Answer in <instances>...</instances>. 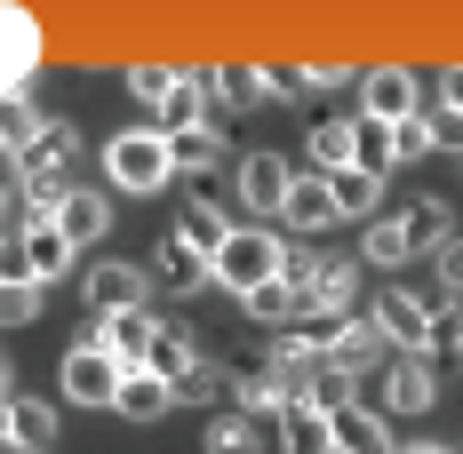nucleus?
Here are the masks:
<instances>
[{"label": "nucleus", "mask_w": 463, "mask_h": 454, "mask_svg": "<svg viewBox=\"0 0 463 454\" xmlns=\"http://www.w3.org/2000/svg\"><path fill=\"white\" fill-rule=\"evenodd\" d=\"M279 272H288V239H272V224L232 231L224 247H216V264H208V279H216V287H232L240 303H248L256 287H272Z\"/></svg>", "instance_id": "1"}, {"label": "nucleus", "mask_w": 463, "mask_h": 454, "mask_svg": "<svg viewBox=\"0 0 463 454\" xmlns=\"http://www.w3.org/2000/svg\"><path fill=\"white\" fill-rule=\"evenodd\" d=\"M104 176H112V191H128V199L168 191V176H176L168 136H160V128H128V136H112V144H104Z\"/></svg>", "instance_id": "2"}, {"label": "nucleus", "mask_w": 463, "mask_h": 454, "mask_svg": "<svg viewBox=\"0 0 463 454\" xmlns=\"http://www.w3.org/2000/svg\"><path fill=\"white\" fill-rule=\"evenodd\" d=\"M288 287L304 295V311L312 319H344V303H352V287H360V264L352 255H304V247H288Z\"/></svg>", "instance_id": "3"}, {"label": "nucleus", "mask_w": 463, "mask_h": 454, "mask_svg": "<svg viewBox=\"0 0 463 454\" xmlns=\"http://www.w3.org/2000/svg\"><path fill=\"white\" fill-rule=\"evenodd\" d=\"M56 391H64L72 407H112V399H120V366L104 359L96 343H72L64 366H56Z\"/></svg>", "instance_id": "4"}, {"label": "nucleus", "mask_w": 463, "mask_h": 454, "mask_svg": "<svg viewBox=\"0 0 463 454\" xmlns=\"http://www.w3.org/2000/svg\"><path fill=\"white\" fill-rule=\"evenodd\" d=\"M288 183H296V168H288L279 152H248V160H240V176H232V191H240V208H248V216H264V224H272L279 208H288Z\"/></svg>", "instance_id": "5"}, {"label": "nucleus", "mask_w": 463, "mask_h": 454, "mask_svg": "<svg viewBox=\"0 0 463 454\" xmlns=\"http://www.w3.org/2000/svg\"><path fill=\"white\" fill-rule=\"evenodd\" d=\"M152 335H160V319H152V311H120V319H96L80 343H96L120 375H137V366L152 359Z\"/></svg>", "instance_id": "6"}, {"label": "nucleus", "mask_w": 463, "mask_h": 454, "mask_svg": "<svg viewBox=\"0 0 463 454\" xmlns=\"http://www.w3.org/2000/svg\"><path fill=\"white\" fill-rule=\"evenodd\" d=\"M360 104H368L375 128L416 120V72H408V64H375V72H360Z\"/></svg>", "instance_id": "7"}, {"label": "nucleus", "mask_w": 463, "mask_h": 454, "mask_svg": "<svg viewBox=\"0 0 463 454\" xmlns=\"http://www.w3.org/2000/svg\"><path fill=\"white\" fill-rule=\"evenodd\" d=\"M368 319L383 327V343H392V351H416V359H423V335H431V295H416V287H392Z\"/></svg>", "instance_id": "8"}, {"label": "nucleus", "mask_w": 463, "mask_h": 454, "mask_svg": "<svg viewBox=\"0 0 463 454\" xmlns=\"http://www.w3.org/2000/svg\"><path fill=\"white\" fill-rule=\"evenodd\" d=\"M375 375H383V407L392 414H423L439 399V375H431V359H416V351H392Z\"/></svg>", "instance_id": "9"}, {"label": "nucleus", "mask_w": 463, "mask_h": 454, "mask_svg": "<svg viewBox=\"0 0 463 454\" xmlns=\"http://www.w3.org/2000/svg\"><path fill=\"white\" fill-rule=\"evenodd\" d=\"M16 160H24V183H72V160H80V136H72L64 120H48V128H41L33 144H24Z\"/></svg>", "instance_id": "10"}, {"label": "nucleus", "mask_w": 463, "mask_h": 454, "mask_svg": "<svg viewBox=\"0 0 463 454\" xmlns=\"http://www.w3.org/2000/svg\"><path fill=\"white\" fill-rule=\"evenodd\" d=\"M200 104H216V72H176V96L160 104V136H184V128H208V112Z\"/></svg>", "instance_id": "11"}, {"label": "nucleus", "mask_w": 463, "mask_h": 454, "mask_svg": "<svg viewBox=\"0 0 463 454\" xmlns=\"http://www.w3.org/2000/svg\"><path fill=\"white\" fill-rule=\"evenodd\" d=\"M89 303H96V319L144 311V272H137V264H96V272H89Z\"/></svg>", "instance_id": "12"}, {"label": "nucleus", "mask_w": 463, "mask_h": 454, "mask_svg": "<svg viewBox=\"0 0 463 454\" xmlns=\"http://www.w3.org/2000/svg\"><path fill=\"white\" fill-rule=\"evenodd\" d=\"M400 239H408V255H439V247L456 239L448 199H408V208H400Z\"/></svg>", "instance_id": "13"}, {"label": "nucleus", "mask_w": 463, "mask_h": 454, "mask_svg": "<svg viewBox=\"0 0 463 454\" xmlns=\"http://www.w3.org/2000/svg\"><path fill=\"white\" fill-rule=\"evenodd\" d=\"M279 224L304 231V239L335 224V191H327V176H296V183H288V208H279Z\"/></svg>", "instance_id": "14"}, {"label": "nucleus", "mask_w": 463, "mask_h": 454, "mask_svg": "<svg viewBox=\"0 0 463 454\" xmlns=\"http://www.w3.org/2000/svg\"><path fill=\"white\" fill-rule=\"evenodd\" d=\"M176 239H184V247H200V255L216 264V247L232 239V216L216 208V199H208V191H192V199H184V216H176Z\"/></svg>", "instance_id": "15"}, {"label": "nucleus", "mask_w": 463, "mask_h": 454, "mask_svg": "<svg viewBox=\"0 0 463 454\" xmlns=\"http://www.w3.org/2000/svg\"><path fill=\"white\" fill-rule=\"evenodd\" d=\"M279 454H335V414L288 407V414H279Z\"/></svg>", "instance_id": "16"}, {"label": "nucleus", "mask_w": 463, "mask_h": 454, "mask_svg": "<svg viewBox=\"0 0 463 454\" xmlns=\"http://www.w3.org/2000/svg\"><path fill=\"white\" fill-rule=\"evenodd\" d=\"M312 160H320V176L360 168V120H312Z\"/></svg>", "instance_id": "17"}, {"label": "nucleus", "mask_w": 463, "mask_h": 454, "mask_svg": "<svg viewBox=\"0 0 463 454\" xmlns=\"http://www.w3.org/2000/svg\"><path fill=\"white\" fill-rule=\"evenodd\" d=\"M56 231H64L72 247H89V239H104V231H112V199H104V191H72V199L56 208Z\"/></svg>", "instance_id": "18"}, {"label": "nucleus", "mask_w": 463, "mask_h": 454, "mask_svg": "<svg viewBox=\"0 0 463 454\" xmlns=\"http://www.w3.org/2000/svg\"><path fill=\"white\" fill-rule=\"evenodd\" d=\"M152 279H160L168 295H192V287H208V255H200V247H184V239H160Z\"/></svg>", "instance_id": "19"}, {"label": "nucleus", "mask_w": 463, "mask_h": 454, "mask_svg": "<svg viewBox=\"0 0 463 454\" xmlns=\"http://www.w3.org/2000/svg\"><path fill=\"white\" fill-rule=\"evenodd\" d=\"M232 391H240V414H288V383H279V366H240V375H232Z\"/></svg>", "instance_id": "20"}, {"label": "nucleus", "mask_w": 463, "mask_h": 454, "mask_svg": "<svg viewBox=\"0 0 463 454\" xmlns=\"http://www.w3.org/2000/svg\"><path fill=\"white\" fill-rule=\"evenodd\" d=\"M383 351H392V343H383L375 319H335V366L360 375V366H383Z\"/></svg>", "instance_id": "21"}, {"label": "nucleus", "mask_w": 463, "mask_h": 454, "mask_svg": "<svg viewBox=\"0 0 463 454\" xmlns=\"http://www.w3.org/2000/svg\"><path fill=\"white\" fill-rule=\"evenodd\" d=\"M112 407L128 414V422H152V414H168L176 407V383H160V375H120V399H112Z\"/></svg>", "instance_id": "22"}, {"label": "nucleus", "mask_w": 463, "mask_h": 454, "mask_svg": "<svg viewBox=\"0 0 463 454\" xmlns=\"http://www.w3.org/2000/svg\"><path fill=\"white\" fill-rule=\"evenodd\" d=\"M24 247H33V279H41V287H48V279H64V272H72V255H80L56 224H24Z\"/></svg>", "instance_id": "23"}, {"label": "nucleus", "mask_w": 463, "mask_h": 454, "mask_svg": "<svg viewBox=\"0 0 463 454\" xmlns=\"http://www.w3.org/2000/svg\"><path fill=\"white\" fill-rule=\"evenodd\" d=\"M335 447L344 454H392V431H383L375 407H344L335 414Z\"/></svg>", "instance_id": "24"}, {"label": "nucleus", "mask_w": 463, "mask_h": 454, "mask_svg": "<svg viewBox=\"0 0 463 454\" xmlns=\"http://www.w3.org/2000/svg\"><path fill=\"white\" fill-rule=\"evenodd\" d=\"M8 422H16V454H48L56 447V407H48V399H8Z\"/></svg>", "instance_id": "25"}, {"label": "nucleus", "mask_w": 463, "mask_h": 454, "mask_svg": "<svg viewBox=\"0 0 463 454\" xmlns=\"http://www.w3.org/2000/svg\"><path fill=\"white\" fill-rule=\"evenodd\" d=\"M192 366H200L192 335H184V327H160V335H152V359H144V375H160V383H184Z\"/></svg>", "instance_id": "26"}, {"label": "nucleus", "mask_w": 463, "mask_h": 454, "mask_svg": "<svg viewBox=\"0 0 463 454\" xmlns=\"http://www.w3.org/2000/svg\"><path fill=\"white\" fill-rule=\"evenodd\" d=\"M327 191H335V216H375V208H383V176H368V168L327 176Z\"/></svg>", "instance_id": "27"}, {"label": "nucleus", "mask_w": 463, "mask_h": 454, "mask_svg": "<svg viewBox=\"0 0 463 454\" xmlns=\"http://www.w3.org/2000/svg\"><path fill=\"white\" fill-rule=\"evenodd\" d=\"M168 160H176V176H208L224 160V136L216 128H184V136H168Z\"/></svg>", "instance_id": "28"}, {"label": "nucleus", "mask_w": 463, "mask_h": 454, "mask_svg": "<svg viewBox=\"0 0 463 454\" xmlns=\"http://www.w3.org/2000/svg\"><path fill=\"white\" fill-rule=\"evenodd\" d=\"M352 391H360V375H352V366H335V359H327L320 375H312V391H304V407H320V414H344V407H360Z\"/></svg>", "instance_id": "29"}, {"label": "nucleus", "mask_w": 463, "mask_h": 454, "mask_svg": "<svg viewBox=\"0 0 463 454\" xmlns=\"http://www.w3.org/2000/svg\"><path fill=\"white\" fill-rule=\"evenodd\" d=\"M200 447H208V454H256V447H264V431H256V414H216V422L200 431Z\"/></svg>", "instance_id": "30"}, {"label": "nucleus", "mask_w": 463, "mask_h": 454, "mask_svg": "<svg viewBox=\"0 0 463 454\" xmlns=\"http://www.w3.org/2000/svg\"><path fill=\"white\" fill-rule=\"evenodd\" d=\"M216 96H224L232 112H256V104L272 96V72H256V64H224V72H216Z\"/></svg>", "instance_id": "31"}, {"label": "nucleus", "mask_w": 463, "mask_h": 454, "mask_svg": "<svg viewBox=\"0 0 463 454\" xmlns=\"http://www.w3.org/2000/svg\"><path fill=\"white\" fill-rule=\"evenodd\" d=\"M360 264H375V272H400V264H408L400 216H375V224H368V239H360Z\"/></svg>", "instance_id": "32"}, {"label": "nucleus", "mask_w": 463, "mask_h": 454, "mask_svg": "<svg viewBox=\"0 0 463 454\" xmlns=\"http://www.w3.org/2000/svg\"><path fill=\"white\" fill-rule=\"evenodd\" d=\"M423 359H463V303H431V335Z\"/></svg>", "instance_id": "33"}, {"label": "nucleus", "mask_w": 463, "mask_h": 454, "mask_svg": "<svg viewBox=\"0 0 463 454\" xmlns=\"http://www.w3.org/2000/svg\"><path fill=\"white\" fill-rule=\"evenodd\" d=\"M296 311H304V295H296L288 279H272V287H256V295H248V319H264V327H288Z\"/></svg>", "instance_id": "34"}, {"label": "nucleus", "mask_w": 463, "mask_h": 454, "mask_svg": "<svg viewBox=\"0 0 463 454\" xmlns=\"http://www.w3.org/2000/svg\"><path fill=\"white\" fill-rule=\"evenodd\" d=\"M41 128H48V112L33 104V96H8V104H0V136L16 144V152H24L33 136H41Z\"/></svg>", "instance_id": "35"}, {"label": "nucleus", "mask_w": 463, "mask_h": 454, "mask_svg": "<svg viewBox=\"0 0 463 454\" xmlns=\"http://www.w3.org/2000/svg\"><path fill=\"white\" fill-rule=\"evenodd\" d=\"M128 96H137L144 112H152V120H160V104H168V96H176V72H168V64H137V72H128Z\"/></svg>", "instance_id": "36"}, {"label": "nucleus", "mask_w": 463, "mask_h": 454, "mask_svg": "<svg viewBox=\"0 0 463 454\" xmlns=\"http://www.w3.org/2000/svg\"><path fill=\"white\" fill-rule=\"evenodd\" d=\"M33 279V247H24V231H0V287H24ZM41 287V279H33Z\"/></svg>", "instance_id": "37"}, {"label": "nucleus", "mask_w": 463, "mask_h": 454, "mask_svg": "<svg viewBox=\"0 0 463 454\" xmlns=\"http://www.w3.org/2000/svg\"><path fill=\"white\" fill-rule=\"evenodd\" d=\"M41 319V287L24 279V287H0V327H33Z\"/></svg>", "instance_id": "38"}, {"label": "nucleus", "mask_w": 463, "mask_h": 454, "mask_svg": "<svg viewBox=\"0 0 463 454\" xmlns=\"http://www.w3.org/2000/svg\"><path fill=\"white\" fill-rule=\"evenodd\" d=\"M360 168H368V176H392V128L360 120Z\"/></svg>", "instance_id": "39"}, {"label": "nucleus", "mask_w": 463, "mask_h": 454, "mask_svg": "<svg viewBox=\"0 0 463 454\" xmlns=\"http://www.w3.org/2000/svg\"><path fill=\"white\" fill-rule=\"evenodd\" d=\"M423 152H431V128H423V112H416V120L392 128V168H400V160H423Z\"/></svg>", "instance_id": "40"}, {"label": "nucleus", "mask_w": 463, "mask_h": 454, "mask_svg": "<svg viewBox=\"0 0 463 454\" xmlns=\"http://www.w3.org/2000/svg\"><path fill=\"white\" fill-rule=\"evenodd\" d=\"M423 128H431V152H463V112H423Z\"/></svg>", "instance_id": "41"}, {"label": "nucleus", "mask_w": 463, "mask_h": 454, "mask_svg": "<svg viewBox=\"0 0 463 454\" xmlns=\"http://www.w3.org/2000/svg\"><path fill=\"white\" fill-rule=\"evenodd\" d=\"M439 295H463V231L439 247Z\"/></svg>", "instance_id": "42"}, {"label": "nucleus", "mask_w": 463, "mask_h": 454, "mask_svg": "<svg viewBox=\"0 0 463 454\" xmlns=\"http://www.w3.org/2000/svg\"><path fill=\"white\" fill-rule=\"evenodd\" d=\"M8 183H16V191H24V160H16V144L0 136V191H8Z\"/></svg>", "instance_id": "43"}, {"label": "nucleus", "mask_w": 463, "mask_h": 454, "mask_svg": "<svg viewBox=\"0 0 463 454\" xmlns=\"http://www.w3.org/2000/svg\"><path fill=\"white\" fill-rule=\"evenodd\" d=\"M439 104H448V112H463V64H448V72H439Z\"/></svg>", "instance_id": "44"}, {"label": "nucleus", "mask_w": 463, "mask_h": 454, "mask_svg": "<svg viewBox=\"0 0 463 454\" xmlns=\"http://www.w3.org/2000/svg\"><path fill=\"white\" fill-rule=\"evenodd\" d=\"M0 447H16V422H8V399H0Z\"/></svg>", "instance_id": "45"}, {"label": "nucleus", "mask_w": 463, "mask_h": 454, "mask_svg": "<svg viewBox=\"0 0 463 454\" xmlns=\"http://www.w3.org/2000/svg\"><path fill=\"white\" fill-rule=\"evenodd\" d=\"M400 454H448V447H400Z\"/></svg>", "instance_id": "46"}, {"label": "nucleus", "mask_w": 463, "mask_h": 454, "mask_svg": "<svg viewBox=\"0 0 463 454\" xmlns=\"http://www.w3.org/2000/svg\"><path fill=\"white\" fill-rule=\"evenodd\" d=\"M0 399H8V366H0Z\"/></svg>", "instance_id": "47"}, {"label": "nucleus", "mask_w": 463, "mask_h": 454, "mask_svg": "<svg viewBox=\"0 0 463 454\" xmlns=\"http://www.w3.org/2000/svg\"><path fill=\"white\" fill-rule=\"evenodd\" d=\"M0 199H8V191H0Z\"/></svg>", "instance_id": "48"}, {"label": "nucleus", "mask_w": 463, "mask_h": 454, "mask_svg": "<svg viewBox=\"0 0 463 454\" xmlns=\"http://www.w3.org/2000/svg\"><path fill=\"white\" fill-rule=\"evenodd\" d=\"M335 454H344V447H335Z\"/></svg>", "instance_id": "49"}]
</instances>
